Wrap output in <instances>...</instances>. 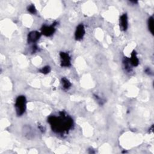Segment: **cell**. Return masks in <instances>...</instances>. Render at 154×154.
I'll use <instances>...</instances> for the list:
<instances>
[{
    "label": "cell",
    "instance_id": "cell-1",
    "mask_svg": "<svg viewBox=\"0 0 154 154\" xmlns=\"http://www.w3.org/2000/svg\"><path fill=\"white\" fill-rule=\"evenodd\" d=\"M48 122L50 124L52 130L57 134H63L68 132L72 128L73 122L71 117L61 112L59 116H51Z\"/></svg>",
    "mask_w": 154,
    "mask_h": 154
},
{
    "label": "cell",
    "instance_id": "cell-2",
    "mask_svg": "<svg viewBox=\"0 0 154 154\" xmlns=\"http://www.w3.org/2000/svg\"><path fill=\"white\" fill-rule=\"evenodd\" d=\"M27 100L24 96H18L15 101V110L16 114L18 116H22L26 110Z\"/></svg>",
    "mask_w": 154,
    "mask_h": 154
},
{
    "label": "cell",
    "instance_id": "cell-3",
    "mask_svg": "<svg viewBox=\"0 0 154 154\" xmlns=\"http://www.w3.org/2000/svg\"><path fill=\"white\" fill-rule=\"evenodd\" d=\"M61 66L62 67H69L71 65V59L69 55L64 52H61L60 54Z\"/></svg>",
    "mask_w": 154,
    "mask_h": 154
},
{
    "label": "cell",
    "instance_id": "cell-4",
    "mask_svg": "<svg viewBox=\"0 0 154 154\" xmlns=\"http://www.w3.org/2000/svg\"><path fill=\"white\" fill-rule=\"evenodd\" d=\"M56 22H54L52 26H44L42 27L41 31L42 34H44L45 36H51L55 32V26H56Z\"/></svg>",
    "mask_w": 154,
    "mask_h": 154
},
{
    "label": "cell",
    "instance_id": "cell-5",
    "mask_svg": "<svg viewBox=\"0 0 154 154\" xmlns=\"http://www.w3.org/2000/svg\"><path fill=\"white\" fill-rule=\"evenodd\" d=\"M40 33L37 32V31H33L28 35V42L29 44H34L40 39Z\"/></svg>",
    "mask_w": 154,
    "mask_h": 154
},
{
    "label": "cell",
    "instance_id": "cell-6",
    "mask_svg": "<svg viewBox=\"0 0 154 154\" xmlns=\"http://www.w3.org/2000/svg\"><path fill=\"white\" fill-rule=\"evenodd\" d=\"M85 28L83 24H79L77 27L75 33V38L77 40H81L84 36L85 35Z\"/></svg>",
    "mask_w": 154,
    "mask_h": 154
},
{
    "label": "cell",
    "instance_id": "cell-7",
    "mask_svg": "<svg viewBox=\"0 0 154 154\" xmlns=\"http://www.w3.org/2000/svg\"><path fill=\"white\" fill-rule=\"evenodd\" d=\"M120 28L122 31H126L128 27V16L126 13L123 14L120 17Z\"/></svg>",
    "mask_w": 154,
    "mask_h": 154
},
{
    "label": "cell",
    "instance_id": "cell-8",
    "mask_svg": "<svg viewBox=\"0 0 154 154\" xmlns=\"http://www.w3.org/2000/svg\"><path fill=\"white\" fill-rule=\"evenodd\" d=\"M129 61H130V63L132 66L136 67L139 65V60L137 56V53L135 51H133L131 53V59H129Z\"/></svg>",
    "mask_w": 154,
    "mask_h": 154
},
{
    "label": "cell",
    "instance_id": "cell-9",
    "mask_svg": "<svg viewBox=\"0 0 154 154\" xmlns=\"http://www.w3.org/2000/svg\"><path fill=\"white\" fill-rule=\"evenodd\" d=\"M123 65H124V67L127 72H131L132 71V65L129 61V59L127 57H125L123 60Z\"/></svg>",
    "mask_w": 154,
    "mask_h": 154
},
{
    "label": "cell",
    "instance_id": "cell-10",
    "mask_svg": "<svg viewBox=\"0 0 154 154\" xmlns=\"http://www.w3.org/2000/svg\"><path fill=\"white\" fill-rule=\"evenodd\" d=\"M61 83H62V85L64 89L68 90L71 87V83L67 78H63L61 79Z\"/></svg>",
    "mask_w": 154,
    "mask_h": 154
},
{
    "label": "cell",
    "instance_id": "cell-11",
    "mask_svg": "<svg viewBox=\"0 0 154 154\" xmlns=\"http://www.w3.org/2000/svg\"><path fill=\"white\" fill-rule=\"evenodd\" d=\"M148 28L150 32L153 34V18L152 16L150 17L148 20Z\"/></svg>",
    "mask_w": 154,
    "mask_h": 154
},
{
    "label": "cell",
    "instance_id": "cell-12",
    "mask_svg": "<svg viewBox=\"0 0 154 154\" xmlns=\"http://www.w3.org/2000/svg\"><path fill=\"white\" fill-rule=\"evenodd\" d=\"M50 71H51V68H50V67L48 66L42 67L41 69L39 70V72L42 73H44V74H47V73H50Z\"/></svg>",
    "mask_w": 154,
    "mask_h": 154
},
{
    "label": "cell",
    "instance_id": "cell-13",
    "mask_svg": "<svg viewBox=\"0 0 154 154\" xmlns=\"http://www.w3.org/2000/svg\"><path fill=\"white\" fill-rule=\"evenodd\" d=\"M27 10L30 12V13H32V14H35L36 13V9L35 7V6L33 4L28 6Z\"/></svg>",
    "mask_w": 154,
    "mask_h": 154
},
{
    "label": "cell",
    "instance_id": "cell-14",
    "mask_svg": "<svg viewBox=\"0 0 154 154\" xmlns=\"http://www.w3.org/2000/svg\"><path fill=\"white\" fill-rule=\"evenodd\" d=\"M95 97L96 98V100H97V101L100 103V104H101V105H102L103 104V103H104V101H103V100L102 99V98H100L98 95H95Z\"/></svg>",
    "mask_w": 154,
    "mask_h": 154
},
{
    "label": "cell",
    "instance_id": "cell-15",
    "mask_svg": "<svg viewBox=\"0 0 154 154\" xmlns=\"http://www.w3.org/2000/svg\"><path fill=\"white\" fill-rule=\"evenodd\" d=\"M38 50V47L37 46V45H34L32 48V52L35 53Z\"/></svg>",
    "mask_w": 154,
    "mask_h": 154
},
{
    "label": "cell",
    "instance_id": "cell-16",
    "mask_svg": "<svg viewBox=\"0 0 154 154\" xmlns=\"http://www.w3.org/2000/svg\"><path fill=\"white\" fill-rule=\"evenodd\" d=\"M145 72L146 73H147V74H148V75H151L152 74V71H151V70L149 69V68H147L146 70H145Z\"/></svg>",
    "mask_w": 154,
    "mask_h": 154
}]
</instances>
